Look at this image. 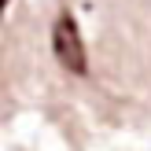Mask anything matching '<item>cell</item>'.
I'll return each mask as SVG.
<instances>
[{
  "mask_svg": "<svg viewBox=\"0 0 151 151\" xmlns=\"http://www.w3.org/2000/svg\"><path fill=\"white\" fill-rule=\"evenodd\" d=\"M52 52H55L59 66L70 74H88V55H85V41H81V29H78V19H74L70 7L55 15L52 22Z\"/></svg>",
  "mask_w": 151,
  "mask_h": 151,
  "instance_id": "6da1fadb",
  "label": "cell"
}]
</instances>
